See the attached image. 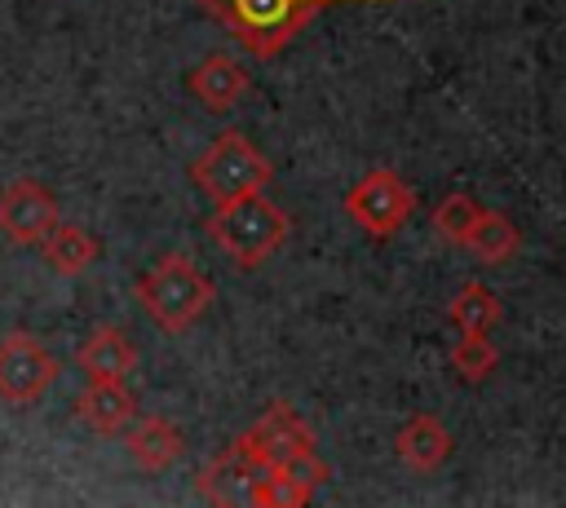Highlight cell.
I'll use <instances>...</instances> for the list:
<instances>
[{
  "mask_svg": "<svg viewBox=\"0 0 566 508\" xmlns=\"http://www.w3.org/2000/svg\"><path fill=\"white\" fill-rule=\"evenodd\" d=\"M394 451H398V459H402L407 468L433 473V468H442L447 455H451V428H447L438 415H411V420L398 428Z\"/></svg>",
  "mask_w": 566,
  "mask_h": 508,
  "instance_id": "5bb4252c",
  "label": "cell"
},
{
  "mask_svg": "<svg viewBox=\"0 0 566 508\" xmlns=\"http://www.w3.org/2000/svg\"><path fill=\"white\" fill-rule=\"evenodd\" d=\"M137 296L146 305V314L164 327V331H186L203 318V309L212 305L217 287L199 274V265L181 252H168L159 256L142 278H137Z\"/></svg>",
  "mask_w": 566,
  "mask_h": 508,
  "instance_id": "3957f363",
  "label": "cell"
},
{
  "mask_svg": "<svg viewBox=\"0 0 566 508\" xmlns=\"http://www.w3.org/2000/svg\"><path fill=\"white\" fill-rule=\"evenodd\" d=\"M186 88L195 93L199 106H208V110H230V106L248 93V71H243L230 53H208L203 62L190 66Z\"/></svg>",
  "mask_w": 566,
  "mask_h": 508,
  "instance_id": "30bf717a",
  "label": "cell"
},
{
  "mask_svg": "<svg viewBox=\"0 0 566 508\" xmlns=\"http://www.w3.org/2000/svg\"><path fill=\"white\" fill-rule=\"evenodd\" d=\"M287 230H292V216H287L274 199H265L261 190L239 194V199H230V203H217V212L208 216V234H212V239L226 247V256H230L234 265H243V269H252V265H261L265 256H274V252L283 247Z\"/></svg>",
  "mask_w": 566,
  "mask_h": 508,
  "instance_id": "7a4b0ae2",
  "label": "cell"
},
{
  "mask_svg": "<svg viewBox=\"0 0 566 508\" xmlns=\"http://www.w3.org/2000/svg\"><path fill=\"white\" fill-rule=\"evenodd\" d=\"M62 225L57 216V199L44 181L35 177H18L0 190V234L18 247H40L53 230Z\"/></svg>",
  "mask_w": 566,
  "mask_h": 508,
  "instance_id": "52a82bcc",
  "label": "cell"
},
{
  "mask_svg": "<svg viewBox=\"0 0 566 508\" xmlns=\"http://www.w3.org/2000/svg\"><path fill=\"white\" fill-rule=\"evenodd\" d=\"M274 177L270 159L243 137V133H221L195 163H190V181L212 199V203H230L239 194L265 190V181Z\"/></svg>",
  "mask_w": 566,
  "mask_h": 508,
  "instance_id": "277c9868",
  "label": "cell"
},
{
  "mask_svg": "<svg viewBox=\"0 0 566 508\" xmlns=\"http://www.w3.org/2000/svg\"><path fill=\"white\" fill-rule=\"evenodd\" d=\"M469 247L478 252V261H486V265H500V261H509L517 247H522V234H517V225L504 216V212H482V221H478V230H473V239H469Z\"/></svg>",
  "mask_w": 566,
  "mask_h": 508,
  "instance_id": "ac0fdd59",
  "label": "cell"
},
{
  "mask_svg": "<svg viewBox=\"0 0 566 508\" xmlns=\"http://www.w3.org/2000/svg\"><path fill=\"white\" fill-rule=\"evenodd\" d=\"M234 446H239L252 464H261V468H283L287 459L314 451V433H310V424H305L287 402H274Z\"/></svg>",
  "mask_w": 566,
  "mask_h": 508,
  "instance_id": "ba28073f",
  "label": "cell"
},
{
  "mask_svg": "<svg viewBox=\"0 0 566 508\" xmlns=\"http://www.w3.org/2000/svg\"><path fill=\"white\" fill-rule=\"evenodd\" d=\"M40 252H44V265L53 269V274H84L93 261H97V239L84 230V225H71V221H62L44 243H40Z\"/></svg>",
  "mask_w": 566,
  "mask_h": 508,
  "instance_id": "9a60e30c",
  "label": "cell"
},
{
  "mask_svg": "<svg viewBox=\"0 0 566 508\" xmlns=\"http://www.w3.org/2000/svg\"><path fill=\"white\" fill-rule=\"evenodd\" d=\"M482 203L473 199V194H464V190H455V194H447L438 208H433V234L442 239V243H455V247H469V239H473V230H478V221H482Z\"/></svg>",
  "mask_w": 566,
  "mask_h": 508,
  "instance_id": "e0dca14e",
  "label": "cell"
},
{
  "mask_svg": "<svg viewBox=\"0 0 566 508\" xmlns=\"http://www.w3.org/2000/svg\"><path fill=\"white\" fill-rule=\"evenodd\" d=\"M495 367H500V349L491 345V336H486V331H460V340L451 345V371H455L464 384H478V380H486Z\"/></svg>",
  "mask_w": 566,
  "mask_h": 508,
  "instance_id": "d6986e66",
  "label": "cell"
},
{
  "mask_svg": "<svg viewBox=\"0 0 566 508\" xmlns=\"http://www.w3.org/2000/svg\"><path fill=\"white\" fill-rule=\"evenodd\" d=\"M323 4L340 0H199V9L212 13L256 57H274L310 27V18H318Z\"/></svg>",
  "mask_w": 566,
  "mask_h": 508,
  "instance_id": "6da1fadb",
  "label": "cell"
},
{
  "mask_svg": "<svg viewBox=\"0 0 566 508\" xmlns=\"http://www.w3.org/2000/svg\"><path fill=\"white\" fill-rule=\"evenodd\" d=\"M124 451L142 473H164L181 455V428L164 415H142L124 428Z\"/></svg>",
  "mask_w": 566,
  "mask_h": 508,
  "instance_id": "8fae6325",
  "label": "cell"
},
{
  "mask_svg": "<svg viewBox=\"0 0 566 508\" xmlns=\"http://www.w3.org/2000/svg\"><path fill=\"white\" fill-rule=\"evenodd\" d=\"M261 473H265L261 464H252L239 446H230L226 455H217L199 473V495L212 499V504H252V490H256Z\"/></svg>",
  "mask_w": 566,
  "mask_h": 508,
  "instance_id": "4fadbf2b",
  "label": "cell"
},
{
  "mask_svg": "<svg viewBox=\"0 0 566 508\" xmlns=\"http://www.w3.org/2000/svg\"><path fill=\"white\" fill-rule=\"evenodd\" d=\"M80 371L88 380H128L137 367V349L119 327H93L75 353Z\"/></svg>",
  "mask_w": 566,
  "mask_h": 508,
  "instance_id": "7c38bea8",
  "label": "cell"
},
{
  "mask_svg": "<svg viewBox=\"0 0 566 508\" xmlns=\"http://www.w3.org/2000/svg\"><path fill=\"white\" fill-rule=\"evenodd\" d=\"M411 212H416V194L394 168H371L345 194V216L371 239L398 234L411 221Z\"/></svg>",
  "mask_w": 566,
  "mask_h": 508,
  "instance_id": "5b68a950",
  "label": "cell"
},
{
  "mask_svg": "<svg viewBox=\"0 0 566 508\" xmlns=\"http://www.w3.org/2000/svg\"><path fill=\"white\" fill-rule=\"evenodd\" d=\"M57 358L31 331H9L0 340V398L9 406H35L57 384Z\"/></svg>",
  "mask_w": 566,
  "mask_h": 508,
  "instance_id": "8992f818",
  "label": "cell"
},
{
  "mask_svg": "<svg viewBox=\"0 0 566 508\" xmlns=\"http://www.w3.org/2000/svg\"><path fill=\"white\" fill-rule=\"evenodd\" d=\"M75 415L97 437H124V428L137 415V402L128 393V380H88L75 398Z\"/></svg>",
  "mask_w": 566,
  "mask_h": 508,
  "instance_id": "9c48e42d",
  "label": "cell"
},
{
  "mask_svg": "<svg viewBox=\"0 0 566 508\" xmlns=\"http://www.w3.org/2000/svg\"><path fill=\"white\" fill-rule=\"evenodd\" d=\"M500 296L491 292V287H482L478 278L473 283H464L455 296H451V305H447V318L455 322V331H491L495 322H500Z\"/></svg>",
  "mask_w": 566,
  "mask_h": 508,
  "instance_id": "2e32d148",
  "label": "cell"
}]
</instances>
